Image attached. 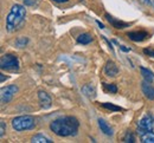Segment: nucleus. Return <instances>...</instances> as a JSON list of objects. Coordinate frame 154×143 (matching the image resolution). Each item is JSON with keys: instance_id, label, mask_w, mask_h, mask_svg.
I'll list each match as a JSON object with an SVG mask.
<instances>
[{"instance_id": "obj_1", "label": "nucleus", "mask_w": 154, "mask_h": 143, "mask_svg": "<svg viewBox=\"0 0 154 143\" xmlns=\"http://www.w3.org/2000/svg\"><path fill=\"white\" fill-rule=\"evenodd\" d=\"M50 129L59 137L76 136L79 129V122L74 116L60 117L50 123Z\"/></svg>"}, {"instance_id": "obj_2", "label": "nucleus", "mask_w": 154, "mask_h": 143, "mask_svg": "<svg viewBox=\"0 0 154 143\" xmlns=\"http://www.w3.org/2000/svg\"><path fill=\"white\" fill-rule=\"evenodd\" d=\"M25 18H26L25 7L19 4H14L6 17V30L8 32H14L20 30L25 24Z\"/></svg>"}, {"instance_id": "obj_3", "label": "nucleus", "mask_w": 154, "mask_h": 143, "mask_svg": "<svg viewBox=\"0 0 154 143\" xmlns=\"http://www.w3.org/2000/svg\"><path fill=\"white\" fill-rule=\"evenodd\" d=\"M36 127V120L33 116L25 115V116H18L12 120V128L16 131H24V130H31Z\"/></svg>"}, {"instance_id": "obj_4", "label": "nucleus", "mask_w": 154, "mask_h": 143, "mask_svg": "<svg viewBox=\"0 0 154 143\" xmlns=\"http://www.w3.org/2000/svg\"><path fill=\"white\" fill-rule=\"evenodd\" d=\"M0 67L2 70H18L19 69V61L14 55H4L0 59Z\"/></svg>"}, {"instance_id": "obj_5", "label": "nucleus", "mask_w": 154, "mask_h": 143, "mask_svg": "<svg viewBox=\"0 0 154 143\" xmlns=\"http://www.w3.org/2000/svg\"><path fill=\"white\" fill-rule=\"evenodd\" d=\"M154 128V117L151 114L145 115L139 122H137V133L140 135H143L148 131H152Z\"/></svg>"}, {"instance_id": "obj_6", "label": "nucleus", "mask_w": 154, "mask_h": 143, "mask_svg": "<svg viewBox=\"0 0 154 143\" xmlns=\"http://www.w3.org/2000/svg\"><path fill=\"white\" fill-rule=\"evenodd\" d=\"M18 92V86L17 85H8L5 88H1L0 91V98H1V104H6V103L11 102V100L13 98V96Z\"/></svg>"}, {"instance_id": "obj_7", "label": "nucleus", "mask_w": 154, "mask_h": 143, "mask_svg": "<svg viewBox=\"0 0 154 143\" xmlns=\"http://www.w3.org/2000/svg\"><path fill=\"white\" fill-rule=\"evenodd\" d=\"M38 100H39V103H40V106H42L43 109H49V108H51V105H52L51 97H50L49 94H46L45 91H43V90L38 91Z\"/></svg>"}, {"instance_id": "obj_8", "label": "nucleus", "mask_w": 154, "mask_h": 143, "mask_svg": "<svg viewBox=\"0 0 154 143\" xmlns=\"http://www.w3.org/2000/svg\"><path fill=\"white\" fill-rule=\"evenodd\" d=\"M104 73L108 77H116L119 73V67L113 61H108L104 66Z\"/></svg>"}, {"instance_id": "obj_9", "label": "nucleus", "mask_w": 154, "mask_h": 143, "mask_svg": "<svg viewBox=\"0 0 154 143\" xmlns=\"http://www.w3.org/2000/svg\"><path fill=\"white\" fill-rule=\"evenodd\" d=\"M141 90L143 92V95L146 96V98H148L149 101H153L154 100V88L151 85L149 82H143L141 83Z\"/></svg>"}, {"instance_id": "obj_10", "label": "nucleus", "mask_w": 154, "mask_h": 143, "mask_svg": "<svg viewBox=\"0 0 154 143\" xmlns=\"http://www.w3.org/2000/svg\"><path fill=\"white\" fill-rule=\"evenodd\" d=\"M104 17H106V19H107V20L113 25V27H115V28L122 30V28L129 27V24H128V22H125V21H121V20H116L115 18H113L109 13H106V14H104Z\"/></svg>"}, {"instance_id": "obj_11", "label": "nucleus", "mask_w": 154, "mask_h": 143, "mask_svg": "<svg viewBox=\"0 0 154 143\" xmlns=\"http://www.w3.org/2000/svg\"><path fill=\"white\" fill-rule=\"evenodd\" d=\"M129 39L133 41H143L148 38V33L146 31H135V32H129L127 34Z\"/></svg>"}, {"instance_id": "obj_12", "label": "nucleus", "mask_w": 154, "mask_h": 143, "mask_svg": "<svg viewBox=\"0 0 154 143\" xmlns=\"http://www.w3.org/2000/svg\"><path fill=\"white\" fill-rule=\"evenodd\" d=\"M97 123H98V127H100L101 131H102L104 135H107V136H112V135H113V128L106 122L104 120L98 118V120H97Z\"/></svg>"}, {"instance_id": "obj_13", "label": "nucleus", "mask_w": 154, "mask_h": 143, "mask_svg": "<svg viewBox=\"0 0 154 143\" xmlns=\"http://www.w3.org/2000/svg\"><path fill=\"white\" fill-rule=\"evenodd\" d=\"M82 92L84 94V96H87L88 98H94L96 96V90L91 84H85L82 88Z\"/></svg>"}, {"instance_id": "obj_14", "label": "nucleus", "mask_w": 154, "mask_h": 143, "mask_svg": "<svg viewBox=\"0 0 154 143\" xmlns=\"http://www.w3.org/2000/svg\"><path fill=\"white\" fill-rule=\"evenodd\" d=\"M140 71H141V75H142L143 79H145L146 82L152 83L154 81V73L151 71V70H148V69L141 66V67H140Z\"/></svg>"}, {"instance_id": "obj_15", "label": "nucleus", "mask_w": 154, "mask_h": 143, "mask_svg": "<svg viewBox=\"0 0 154 143\" xmlns=\"http://www.w3.org/2000/svg\"><path fill=\"white\" fill-rule=\"evenodd\" d=\"M93 41V37L90 33H82L77 37V43L78 44H82V45H88Z\"/></svg>"}, {"instance_id": "obj_16", "label": "nucleus", "mask_w": 154, "mask_h": 143, "mask_svg": "<svg viewBox=\"0 0 154 143\" xmlns=\"http://www.w3.org/2000/svg\"><path fill=\"white\" fill-rule=\"evenodd\" d=\"M32 143H52L50 139H48L46 136H44L43 134H37L31 139Z\"/></svg>"}, {"instance_id": "obj_17", "label": "nucleus", "mask_w": 154, "mask_h": 143, "mask_svg": "<svg viewBox=\"0 0 154 143\" xmlns=\"http://www.w3.org/2000/svg\"><path fill=\"white\" fill-rule=\"evenodd\" d=\"M141 142L143 143H154V133L148 131L143 135H141Z\"/></svg>"}, {"instance_id": "obj_18", "label": "nucleus", "mask_w": 154, "mask_h": 143, "mask_svg": "<svg viewBox=\"0 0 154 143\" xmlns=\"http://www.w3.org/2000/svg\"><path fill=\"white\" fill-rule=\"evenodd\" d=\"M101 106L104 108V109H108L110 111H121V110H123V108L117 106V105L112 104V103H101Z\"/></svg>"}, {"instance_id": "obj_19", "label": "nucleus", "mask_w": 154, "mask_h": 143, "mask_svg": "<svg viewBox=\"0 0 154 143\" xmlns=\"http://www.w3.org/2000/svg\"><path fill=\"white\" fill-rule=\"evenodd\" d=\"M27 43H29V39L26 37H19L16 39V46L17 47H25Z\"/></svg>"}, {"instance_id": "obj_20", "label": "nucleus", "mask_w": 154, "mask_h": 143, "mask_svg": "<svg viewBox=\"0 0 154 143\" xmlns=\"http://www.w3.org/2000/svg\"><path fill=\"white\" fill-rule=\"evenodd\" d=\"M123 142L126 143H134L135 142V136L133 135V133L127 131L126 135L123 136Z\"/></svg>"}, {"instance_id": "obj_21", "label": "nucleus", "mask_w": 154, "mask_h": 143, "mask_svg": "<svg viewBox=\"0 0 154 143\" xmlns=\"http://www.w3.org/2000/svg\"><path fill=\"white\" fill-rule=\"evenodd\" d=\"M104 89L112 94H116L117 92V88H116L115 84H106L104 83Z\"/></svg>"}, {"instance_id": "obj_22", "label": "nucleus", "mask_w": 154, "mask_h": 143, "mask_svg": "<svg viewBox=\"0 0 154 143\" xmlns=\"http://www.w3.org/2000/svg\"><path fill=\"white\" fill-rule=\"evenodd\" d=\"M24 1V4L26 5V6H38L39 4V0H23Z\"/></svg>"}, {"instance_id": "obj_23", "label": "nucleus", "mask_w": 154, "mask_h": 143, "mask_svg": "<svg viewBox=\"0 0 154 143\" xmlns=\"http://www.w3.org/2000/svg\"><path fill=\"white\" fill-rule=\"evenodd\" d=\"M5 130H6V127H5V122L1 120L0 121V137H2L5 135Z\"/></svg>"}, {"instance_id": "obj_24", "label": "nucleus", "mask_w": 154, "mask_h": 143, "mask_svg": "<svg viewBox=\"0 0 154 143\" xmlns=\"http://www.w3.org/2000/svg\"><path fill=\"white\" fill-rule=\"evenodd\" d=\"M143 53L149 56V57H153L154 58V50L153 49H143Z\"/></svg>"}, {"instance_id": "obj_25", "label": "nucleus", "mask_w": 154, "mask_h": 143, "mask_svg": "<svg viewBox=\"0 0 154 143\" xmlns=\"http://www.w3.org/2000/svg\"><path fill=\"white\" fill-rule=\"evenodd\" d=\"M102 38H103V40H104V41H106V43H107V44H108V46H109V49H110V51H112V52H114V49H113V45H112V43H110V41H109V40H107V38H106L104 36H102Z\"/></svg>"}, {"instance_id": "obj_26", "label": "nucleus", "mask_w": 154, "mask_h": 143, "mask_svg": "<svg viewBox=\"0 0 154 143\" xmlns=\"http://www.w3.org/2000/svg\"><path fill=\"white\" fill-rule=\"evenodd\" d=\"M120 50H122V51H125V52H129V51H131V47H126V46H123V45H120Z\"/></svg>"}, {"instance_id": "obj_27", "label": "nucleus", "mask_w": 154, "mask_h": 143, "mask_svg": "<svg viewBox=\"0 0 154 143\" xmlns=\"http://www.w3.org/2000/svg\"><path fill=\"white\" fill-rule=\"evenodd\" d=\"M7 79V77H5V75L4 73H0V82L2 83L4 81H6Z\"/></svg>"}, {"instance_id": "obj_28", "label": "nucleus", "mask_w": 154, "mask_h": 143, "mask_svg": "<svg viewBox=\"0 0 154 143\" xmlns=\"http://www.w3.org/2000/svg\"><path fill=\"white\" fill-rule=\"evenodd\" d=\"M96 24L98 25V26H100V28H104V25H103V24H102V22H101L100 20H96Z\"/></svg>"}, {"instance_id": "obj_29", "label": "nucleus", "mask_w": 154, "mask_h": 143, "mask_svg": "<svg viewBox=\"0 0 154 143\" xmlns=\"http://www.w3.org/2000/svg\"><path fill=\"white\" fill-rule=\"evenodd\" d=\"M55 2H58V4H63V2H68L69 0H54Z\"/></svg>"}]
</instances>
